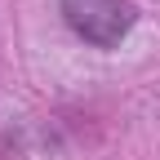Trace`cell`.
I'll return each instance as SVG.
<instances>
[{
  "mask_svg": "<svg viewBox=\"0 0 160 160\" xmlns=\"http://www.w3.org/2000/svg\"><path fill=\"white\" fill-rule=\"evenodd\" d=\"M67 27L98 49H116L138 22L133 0H62Z\"/></svg>",
  "mask_w": 160,
  "mask_h": 160,
  "instance_id": "obj_1",
  "label": "cell"
}]
</instances>
